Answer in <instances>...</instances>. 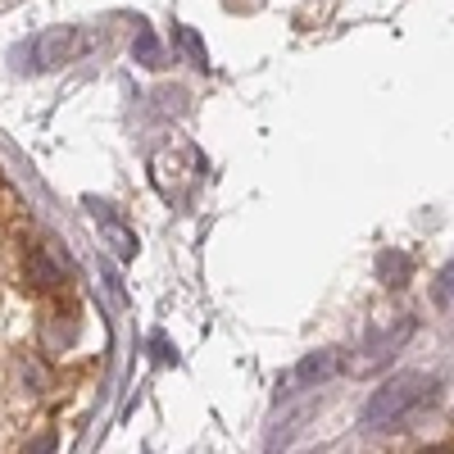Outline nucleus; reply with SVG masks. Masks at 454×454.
Wrapping results in <instances>:
<instances>
[{
    "mask_svg": "<svg viewBox=\"0 0 454 454\" xmlns=\"http://www.w3.org/2000/svg\"><path fill=\"white\" fill-rule=\"evenodd\" d=\"M432 400V382L419 372H404V377H391L382 391H372L368 409H364V427H391V423H404L419 404Z\"/></svg>",
    "mask_w": 454,
    "mask_h": 454,
    "instance_id": "obj_1",
    "label": "nucleus"
},
{
    "mask_svg": "<svg viewBox=\"0 0 454 454\" xmlns=\"http://www.w3.org/2000/svg\"><path fill=\"white\" fill-rule=\"evenodd\" d=\"M91 46H96V36H91V32H78V27H51L42 42L32 46V59H36V68H55V64L82 59Z\"/></svg>",
    "mask_w": 454,
    "mask_h": 454,
    "instance_id": "obj_2",
    "label": "nucleus"
},
{
    "mask_svg": "<svg viewBox=\"0 0 454 454\" xmlns=\"http://www.w3.org/2000/svg\"><path fill=\"white\" fill-rule=\"evenodd\" d=\"M27 282H32L36 291H51V286L64 282V273L46 259V250H32V254H27Z\"/></svg>",
    "mask_w": 454,
    "mask_h": 454,
    "instance_id": "obj_3",
    "label": "nucleus"
},
{
    "mask_svg": "<svg viewBox=\"0 0 454 454\" xmlns=\"http://www.w3.org/2000/svg\"><path fill=\"white\" fill-rule=\"evenodd\" d=\"M336 368H340V359H336L332 350H323V355H309L305 364H300V368L291 372V382L300 387V382H314V377H318V382H323V377H332Z\"/></svg>",
    "mask_w": 454,
    "mask_h": 454,
    "instance_id": "obj_4",
    "label": "nucleus"
},
{
    "mask_svg": "<svg viewBox=\"0 0 454 454\" xmlns=\"http://www.w3.org/2000/svg\"><path fill=\"white\" fill-rule=\"evenodd\" d=\"M382 278H387L391 286H404V278H409V259H404V254H382Z\"/></svg>",
    "mask_w": 454,
    "mask_h": 454,
    "instance_id": "obj_5",
    "label": "nucleus"
},
{
    "mask_svg": "<svg viewBox=\"0 0 454 454\" xmlns=\"http://www.w3.org/2000/svg\"><path fill=\"white\" fill-rule=\"evenodd\" d=\"M432 291H436V305H441V309H454V263L436 278V286H432Z\"/></svg>",
    "mask_w": 454,
    "mask_h": 454,
    "instance_id": "obj_6",
    "label": "nucleus"
},
{
    "mask_svg": "<svg viewBox=\"0 0 454 454\" xmlns=\"http://www.w3.org/2000/svg\"><path fill=\"white\" fill-rule=\"evenodd\" d=\"M105 237L114 241V250H119L123 259H128V254H132V246H137V241H132V232H128V227H119V223H105Z\"/></svg>",
    "mask_w": 454,
    "mask_h": 454,
    "instance_id": "obj_7",
    "label": "nucleus"
},
{
    "mask_svg": "<svg viewBox=\"0 0 454 454\" xmlns=\"http://www.w3.org/2000/svg\"><path fill=\"white\" fill-rule=\"evenodd\" d=\"M432 454H454V450H432Z\"/></svg>",
    "mask_w": 454,
    "mask_h": 454,
    "instance_id": "obj_8",
    "label": "nucleus"
}]
</instances>
